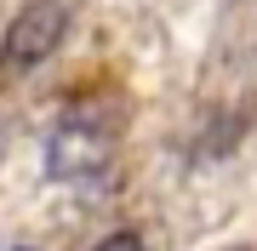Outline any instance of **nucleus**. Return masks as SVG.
Returning a JSON list of instances; mask_svg holds the SVG:
<instances>
[{
  "label": "nucleus",
  "mask_w": 257,
  "mask_h": 251,
  "mask_svg": "<svg viewBox=\"0 0 257 251\" xmlns=\"http://www.w3.org/2000/svg\"><path fill=\"white\" fill-rule=\"evenodd\" d=\"M63 35H69V12L57 6V0H29L18 18H12V29H6V63L12 69L46 63V57L63 46Z\"/></svg>",
  "instance_id": "obj_1"
},
{
  "label": "nucleus",
  "mask_w": 257,
  "mask_h": 251,
  "mask_svg": "<svg viewBox=\"0 0 257 251\" xmlns=\"http://www.w3.org/2000/svg\"><path fill=\"white\" fill-rule=\"evenodd\" d=\"M109 166V131L92 126V120H63L46 137V177L57 183H80Z\"/></svg>",
  "instance_id": "obj_2"
},
{
  "label": "nucleus",
  "mask_w": 257,
  "mask_h": 251,
  "mask_svg": "<svg viewBox=\"0 0 257 251\" xmlns=\"http://www.w3.org/2000/svg\"><path fill=\"white\" fill-rule=\"evenodd\" d=\"M97 251H149V245L138 240V234H109V240H103Z\"/></svg>",
  "instance_id": "obj_3"
}]
</instances>
